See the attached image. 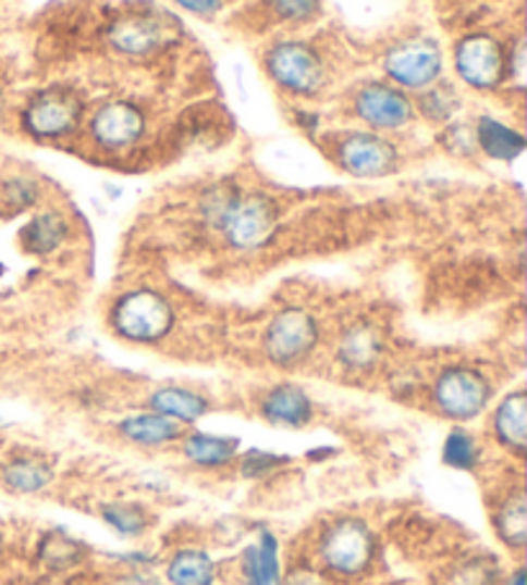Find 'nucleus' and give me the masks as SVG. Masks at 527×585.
I'll return each instance as SVG.
<instances>
[{
  "instance_id": "nucleus-15",
  "label": "nucleus",
  "mask_w": 527,
  "mask_h": 585,
  "mask_svg": "<svg viewBox=\"0 0 527 585\" xmlns=\"http://www.w3.org/2000/svg\"><path fill=\"white\" fill-rule=\"evenodd\" d=\"M117 432L121 439H126L134 447L142 449H162L173 441H181L185 426L175 424L155 411H139L117 421Z\"/></svg>"
},
{
  "instance_id": "nucleus-31",
  "label": "nucleus",
  "mask_w": 527,
  "mask_h": 585,
  "mask_svg": "<svg viewBox=\"0 0 527 585\" xmlns=\"http://www.w3.org/2000/svg\"><path fill=\"white\" fill-rule=\"evenodd\" d=\"M322 0H270V9L283 21H309L319 13Z\"/></svg>"
},
{
  "instance_id": "nucleus-6",
  "label": "nucleus",
  "mask_w": 527,
  "mask_h": 585,
  "mask_svg": "<svg viewBox=\"0 0 527 585\" xmlns=\"http://www.w3.org/2000/svg\"><path fill=\"white\" fill-rule=\"evenodd\" d=\"M268 73L273 80L296 96H311L322 88V60L311 47L302 41H281L266 57Z\"/></svg>"
},
{
  "instance_id": "nucleus-29",
  "label": "nucleus",
  "mask_w": 527,
  "mask_h": 585,
  "mask_svg": "<svg viewBox=\"0 0 527 585\" xmlns=\"http://www.w3.org/2000/svg\"><path fill=\"white\" fill-rule=\"evenodd\" d=\"M291 458L286 455H275V452H266V449H247V452L237 455V465H240V475L245 481H266L275 473V470L286 468Z\"/></svg>"
},
{
  "instance_id": "nucleus-1",
  "label": "nucleus",
  "mask_w": 527,
  "mask_h": 585,
  "mask_svg": "<svg viewBox=\"0 0 527 585\" xmlns=\"http://www.w3.org/2000/svg\"><path fill=\"white\" fill-rule=\"evenodd\" d=\"M111 329L132 345H158L173 332L175 309L166 296L152 288L121 292L109 313Z\"/></svg>"
},
{
  "instance_id": "nucleus-14",
  "label": "nucleus",
  "mask_w": 527,
  "mask_h": 585,
  "mask_svg": "<svg viewBox=\"0 0 527 585\" xmlns=\"http://www.w3.org/2000/svg\"><path fill=\"white\" fill-rule=\"evenodd\" d=\"M355 111L368 126L399 128L412 119V101L387 83H368L355 96Z\"/></svg>"
},
{
  "instance_id": "nucleus-16",
  "label": "nucleus",
  "mask_w": 527,
  "mask_h": 585,
  "mask_svg": "<svg viewBox=\"0 0 527 585\" xmlns=\"http://www.w3.org/2000/svg\"><path fill=\"white\" fill-rule=\"evenodd\" d=\"M242 439L226 434L209 432H183L181 452L191 465L198 470H222L237 462Z\"/></svg>"
},
{
  "instance_id": "nucleus-20",
  "label": "nucleus",
  "mask_w": 527,
  "mask_h": 585,
  "mask_svg": "<svg viewBox=\"0 0 527 585\" xmlns=\"http://www.w3.org/2000/svg\"><path fill=\"white\" fill-rule=\"evenodd\" d=\"M54 481V465L39 455H19L0 468V483L16 496H37Z\"/></svg>"
},
{
  "instance_id": "nucleus-39",
  "label": "nucleus",
  "mask_w": 527,
  "mask_h": 585,
  "mask_svg": "<svg viewBox=\"0 0 527 585\" xmlns=\"http://www.w3.org/2000/svg\"><path fill=\"white\" fill-rule=\"evenodd\" d=\"M0 549H3V534H0Z\"/></svg>"
},
{
  "instance_id": "nucleus-19",
  "label": "nucleus",
  "mask_w": 527,
  "mask_h": 585,
  "mask_svg": "<svg viewBox=\"0 0 527 585\" xmlns=\"http://www.w3.org/2000/svg\"><path fill=\"white\" fill-rule=\"evenodd\" d=\"M147 409L181 426H194L198 419H204L209 413L211 403L206 396L183 388V385H166V388H158L147 398Z\"/></svg>"
},
{
  "instance_id": "nucleus-18",
  "label": "nucleus",
  "mask_w": 527,
  "mask_h": 585,
  "mask_svg": "<svg viewBox=\"0 0 527 585\" xmlns=\"http://www.w3.org/2000/svg\"><path fill=\"white\" fill-rule=\"evenodd\" d=\"M240 570L245 585H278L281 581V542L270 530H262L253 545L242 549Z\"/></svg>"
},
{
  "instance_id": "nucleus-8",
  "label": "nucleus",
  "mask_w": 527,
  "mask_h": 585,
  "mask_svg": "<svg viewBox=\"0 0 527 585\" xmlns=\"http://www.w3.org/2000/svg\"><path fill=\"white\" fill-rule=\"evenodd\" d=\"M81 111L83 105L73 90L52 88L45 90L26 105L21 121H24L26 132L32 134V137L57 139L73 132L77 121H81Z\"/></svg>"
},
{
  "instance_id": "nucleus-11",
  "label": "nucleus",
  "mask_w": 527,
  "mask_h": 585,
  "mask_svg": "<svg viewBox=\"0 0 527 585\" xmlns=\"http://www.w3.org/2000/svg\"><path fill=\"white\" fill-rule=\"evenodd\" d=\"M338 160L355 177H383L394 173L399 154L391 141L376 134H351L340 141Z\"/></svg>"
},
{
  "instance_id": "nucleus-5",
  "label": "nucleus",
  "mask_w": 527,
  "mask_h": 585,
  "mask_svg": "<svg viewBox=\"0 0 527 585\" xmlns=\"http://www.w3.org/2000/svg\"><path fill=\"white\" fill-rule=\"evenodd\" d=\"M319 345V324L309 311L291 309L278 311L262 334V352L273 368L294 370L306 362Z\"/></svg>"
},
{
  "instance_id": "nucleus-10",
  "label": "nucleus",
  "mask_w": 527,
  "mask_h": 585,
  "mask_svg": "<svg viewBox=\"0 0 527 585\" xmlns=\"http://www.w3.org/2000/svg\"><path fill=\"white\" fill-rule=\"evenodd\" d=\"M507 62L500 41L487 34H474L455 47V70H458L461 80H466L476 90L497 88L507 73Z\"/></svg>"
},
{
  "instance_id": "nucleus-33",
  "label": "nucleus",
  "mask_w": 527,
  "mask_h": 585,
  "mask_svg": "<svg viewBox=\"0 0 527 585\" xmlns=\"http://www.w3.org/2000/svg\"><path fill=\"white\" fill-rule=\"evenodd\" d=\"M278 585H330V581H327V575L322 573V570L302 565V568L289 570L286 575H281Z\"/></svg>"
},
{
  "instance_id": "nucleus-35",
  "label": "nucleus",
  "mask_w": 527,
  "mask_h": 585,
  "mask_svg": "<svg viewBox=\"0 0 527 585\" xmlns=\"http://www.w3.org/2000/svg\"><path fill=\"white\" fill-rule=\"evenodd\" d=\"M177 5H183L185 11L198 13V16H211V13L219 11V0H175Z\"/></svg>"
},
{
  "instance_id": "nucleus-25",
  "label": "nucleus",
  "mask_w": 527,
  "mask_h": 585,
  "mask_svg": "<svg viewBox=\"0 0 527 585\" xmlns=\"http://www.w3.org/2000/svg\"><path fill=\"white\" fill-rule=\"evenodd\" d=\"M476 141L479 147L487 152L491 160L500 162H512L523 154L525 149V137L515 128L504 126L502 121L483 116L479 119V126H476Z\"/></svg>"
},
{
  "instance_id": "nucleus-7",
  "label": "nucleus",
  "mask_w": 527,
  "mask_h": 585,
  "mask_svg": "<svg viewBox=\"0 0 527 585\" xmlns=\"http://www.w3.org/2000/svg\"><path fill=\"white\" fill-rule=\"evenodd\" d=\"M177 37L173 21L152 11L126 13L117 18L109 28L111 47L121 54L147 57L170 45Z\"/></svg>"
},
{
  "instance_id": "nucleus-17",
  "label": "nucleus",
  "mask_w": 527,
  "mask_h": 585,
  "mask_svg": "<svg viewBox=\"0 0 527 585\" xmlns=\"http://www.w3.org/2000/svg\"><path fill=\"white\" fill-rule=\"evenodd\" d=\"M491 434L500 447L512 455H525L527 449V396L525 390H512L497 403L491 413Z\"/></svg>"
},
{
  "instance_id": "nucleus-13",
  "label": "nucleus",
  "mask_w": 527,
  "mask_h": 585,
  "mask_svg": "<svg viewBox=\"0 0 527 585\" xmlns=\"http://www.w3.org/2000/svg\"><path fill=\"white\" fill-rule=\"evenodd\" d=\"M266 424L278 430H304L315 419V401L296 383H278L266 390L258 406Z\"/></svg>"
},
{
  "instance_id": "nucleus-26",
  "label": "nucleus",
  "mask_w": 527,
  "mask_h": 585,
  "mask_svg": "<svg viewBox=\"0 0 527 585\" xmlns=\"http://www.w3.org/2000/svg\"><path fill=\"white\" fill-rule=\"evenodd\" d=\"M443 465L458 473H474L481 465V441L466 426H453L443 439Z\"/></svg>"
},
{
  "instance_id": "nucleus-38",
  "label": "nucleus",
  "mask_w": 527,
  "mask_h": 585,
  "mask_svg": "<svg viewBox=\"0 0 527 585\" xmlns=\"http://www.w3.org/2000/svg\"><path fill=\"white\" fill-rule=\"evenodd\" d=\"M327 455H334V449H315V452H309V458H327Z\"/></svg>"
},
{
  "instance_id": "nucleus-28",
  "label": "nucleus",
  "mask_w": 527,
  "mask_h": 585,
  "mask_svg": "<svg viewBox=\"0 0 527 585\" xmlns=\"http://www.w3.org/2000/svg\"><path fill=\"white\" fill-rule=\"evenodd\" d=\"M98 513H101L103 524L124 539L142 537L149 530L147 511L132 501H109L98 509Z\"/></svg>"
},
{
  "instance_id": "nucleus-36",
  "label": "nucleus",
  "mask_w": 527,
  "mask_h": 585,
  "mask_svg": "<svg viewBox=\"0 0 527 585\" xmlns=\"http://www.w3.org/2000/svg\"><path fill=\"white\" fill-rule=\"evenodd\" d=\"M121 585H162L158 577H152V575H147V573H132L130 577H124V581H121Z\"/></svg>"
},
{
  "instance_id": "nucleus-27",
  "label": "nucleus",
  "mask_w": 527,
  "mask_h": 585,
  "mask_svg": "<svg viewBox=\"0 0 527 585\" xmlns=\"http://www.w3.org/2000/svg\"><path fill=\"white\" fill-rule=\"evenodd\" d=\"M39 562L49 570H68L77 565L85 555V545L81 539L70 537L65 530L47 532L39 542Z\"/></svg>"
},
{
  "instance_id": "nucleus-3",
  "label": "nucleus",
  "mask_w": 527,
  "mask_h": 585,
  "mask_svg": "<svg viewBox=\"0 0 527 585\" xmlns=\"http://www.w3.org/2000/svg\"><path fill=\"white\" fill-rule=\"evenodd\" d=\"M226 245L240 252H255L275 237L278 206L262 192H234L217 221Z\"/></svg>"
},
{
  "instance_id": "nucleus-37",
  "label": "nucleus",
  "mask_w": 527,
  "mask_h": 585,
  "mask_svg": "<svg viewBox=\"0 0 527 585\" xmlns=\"http://www.w3.org/2000/svg\"><path fill=\"white\" fill-rule=\"evenodd\" d=\"M504 585H527V570L517 568L515 573L507 577V583H504Z\"/></svg>"
},
{
  "instance_id": "nucleus-21",
  "label": "nucleus",
  "mask_w": 527,
  "mask_h": 585,
  "mask_svg": "<svg viewBox=\"0 0 527 585\" xmlns=\"http://www.w3.org/2000/svg\"><path fill=\"white\" fill-rule=\"evenodd\" d=\"M491 530H494L497 539H500L504 547L515 549V552L527 547V496L523 485L512 488L510 494L494 506Z\"/></svg>"
},
{
  "instance_id": "nucleus-12",
  "label": "nucleus",
  "mask_w": 527,
  "mask_h": 585,
  "mask_svg": "<svg viewBox=\"0 0 527 585\" xmlns=\"http://www.w3.org/2000/svg\"><path fill=\"white\" fill-rule=\"evenodd\" d=\"M90 134L98 147L103 149H126L137 145L145 134V113L134 103L111 101L96 111L90 119Z\"/></svg>"
},
{
  "instance_id": "nucleus-9",
  "label": "nucleus",
  "mask_w": 527,
  "mask_h": 585,
  "mask_svg": "<svg viewBox=\"0 0 527 585\" xmlns=\"http://www.w3.org/2000/svg\"><path fill=\"white\" fill-rule=\"evenodd\" d=\"M387 75L396 85L409 90L430 88L443 70V54L427 39H409L396 45L383 60Z\"/></svg>"
},
{
  "instance_id": "nucleus-32",
  "label": "nucleus",
  "mask_w": 527,
  "mask_h": 585,
  "mask_svg": "<svg viewBox=\"0 0 527 585\" xmlns=\"http://www.w3.org/2000/svg\"><path fill=\"white\" fill-rule=\"evenodd\" d=\"M455 109V96L451 88H432L427 90V96L422 98V111L427 116H432L436 121H443L453 113Z\"/></svg>"
},
{
  "instance_id": "nucleus-30",
  "label": "nucleus",
  "mask_w": 527,
  "mask_h": 585,
  "mask_svg": "<svg viewBox=\"0 0 527 585\" xmlns=\"http://www.w3.org/2000/svg\"><path fill=\"white\" fill-rule=\"evenodd\" d=\"M497 575V562L491 558H471L461 565L453 568V573L448 575V585H494Z\"/></svg>"
},
{
  "instance_id": "nucleus-22",
  "label": "nucleus",
  "mask_w": 527,
  "mask_h": 585,
  "mask_svg": "<svg viewBox=\"0 0 527 585\" xmlns=\"http://www.w3.org/2000/svg\"><path fill=\"white\" fill-rule=\"evenodd\" d=\"M383 354V339L370 324H355L340 337L338 345V362L353 373L376 368V362Z\"/></svg>"
},
{
  "instance_id": "nucleus-2",
  "label": "nucleus",
  "mask_w": 527,
  "mask_h": 585,
  "mask_svg": "<svg viewBox=\"0 0 527 585\" xmlns=\"http://www.w3.org/2000/svg\"><path fill=\"white\" fill-rule=\"evenodd\" d=\"M319 565L338 577H358L373 565L376 534L358 516H343L327 524L317 545Z\"/></svg>"
},
{
  "instance_id": "nucleus-23",
  "label": "nucleus",
  "mask_w": 527,
  "mask_h": 585,
  "mask_svg": "<svg viewBox=\"0 0 527 585\" xmlns=\"http://www.w3.org/2000/svg\"><path fill=\"white\" fill-rule=\"evenodd\" d=\"M21 247L28 254L47 257L54 254L65 241L70 239V224L62 213L57 211H41L34 216L19 234Z\"/></svg>"
},
{
  "instance_id": "nucleus-34",
  "label": "nucleus",
  "mask_w": 527,
  "mask_h": 585,
  "mask_svg": "<svg viewBox=\"0 0 527 585\" xmlns=\"http://www.w3.org/2000/svg\"><path fill=\"white\" fill-rule=\"evenodd\" d=\"M9 201L16 209H28L34 201H37V185L32 181H13L9 183Z\"/></svg>"
},
{
  "instance_id": "nucleus-4",
  "label": "nucleus",
  "mask_w": 527,
  "mask_h": 585,
  "mask_svg": "<svg viewBox=\"0 0 527 585\" xmlns=\"http://www.w3.org/2000/svg\"><path fill=\"white\" fill-rule=\"evenodd\" d=\"M491 383L479 370L466 365H451L432 383V406L443 419L455 424H468L479 419L491 403Z\"/></svg>"
},
{
  "instance_id": "nucleus-24",
  "label": "nucleus",
  "mask_w": 527,
  "mask_h": 585,
  "mask_svg": "<svg viewBox=\"0 0 527 585\" xmlns=\"http://www.w3.org/2000/svg\"><path fill=\"white\" fill-rule=\"evenodd\" d=\"M166 577L170 585H213L217 583V562L206 549L183 547L168 560Z\"/></svg>"
}]
</instances>
